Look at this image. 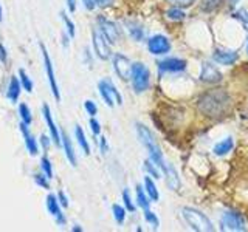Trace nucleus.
Returning a JSON list of instances; mask_svg holds the SVG:
<instances>
[{"label": "nucleus", "instance_id": "49", "mask_svg": "<svg viewBox=\"0 0 248 232\" xmlns=\"http://www.w3.org/2000/svg\"><path fill=\"white\" fill-rule=\"evenodd\" d=\"M247 53H248V37H247Z\"/></svg>", "mask_w": 248, "mask_h": 232}, {"label": "nucleus", "instance_id": "8", "mask_svg": "<svg viewBox=\"0 0 248 232\" xmlns=\"http://www.w3.org/2000/svg\"><path fill=\"white\" fill-rule=\"evenodd\" d=\"M220 229L222 231H245L247 221L244 215L237 211H227L222 215L220 220Z\"/></svg>", "mask_w": 248, "mask_h": 232}, {"label": "nucleus", "instance_id": "44", "mask_svg": "<svg viewBox=\"0 0 248 232\" xmlns=\"http://www.w3.org/2000/svg\"><path fill=\"white\" fill-rule=\"evenodd\" d=\"M82 5L85 6V10H89V11H93L96 8V3H95V0H81Z\"/></svg>", "mask_w": 248, "mask_h": 232}, {"label": "nucleus", "instance_id": "29", "mask_svg": "<svg viewBox=\"0 0 248 232\" xmlns=\"http://www.w3.org/2000/svg\"><path fill=\"white\" fill-rule=\"evenodd\" d=\"M61 19H62V22H64V27H65L67 34L70 36V39H73L76 36V25H75V22L70 19V15L65 14L64 11L61 13Z\"/></svg>", "mask_w": 248, "mask_h": 232}, {"label": "nucleus", "instance_id": "40", "mask_svg": "<svg viewBox=\"0 0 248 232\" xmlns=\"http://www.w3.org/2000/svg\"><path fill=\"white\" fill-rule=\"evenodd\" d=\"M53 144V141H51V138H50V135L46 136V135H42L41 136V141H39V147H42V149L46 152L50 149V145Z\"/></svg>", "mask_w": 248, "mask_h": 232}, {"label": "nucleus", "instance_id": "33", "mask_svg": "<svg viewBox=\"0 0 248 232\" xmlns=\"http://www.w3.org/2000/svg\"><path fill=\"white\" fill-rule=\"evenodd\" d=\"M166 17L169 20H183L185 19V11L183 8H178V6H172L169 8V10L166 11Z\"/></svg>", "mask_w": 248, "mask_h": 232}, {"label": "nucleus", "instance_id": "38", "mask_svg": "<svg viewBox=\"0 0 248 232\" xmlns=\"http://www.w3.org/2000/svg\"><path fill=\"white\" fill-rule=\"evenodd\" d=\"M89 126H90V130H92L93 135H95V136H99L101 135V124H99V121L95 118V116H92V118H90Z\"/></svg>", "mask_w": 248, "mask_h": 232}, {"label": "nucleus", "instance_id": "6", "mask_svg": "<svg viewBox=\"0 0 248 232\" xmlns=\"http://www.w3.org/2000/svg\"><path fill=\"white\" fill-rule=\"evenodd\" d=\"M98 91L101 99L104 101V104L107 107H115V104L121 105L123 104V96L118 91V88L115 87V84L110 79H103L98 82Z\"/></svg>", "mask_w": 248, "mask_h": 232}, {"label": "nucleus", "instance_id": "2", "mask_svg": "<svg viewBox=\"0 0 248 232\" xmlns=\"http://www.w3.org/2000/svg\"><path fill=\"white\" fill-rule=\"evenodd\" d=\"M135 129H137V136L140 139V143L143 144V147L147 150V153H149V160L152 162H155L163 172L166 167V161H165V158H163V152H161L154 133L144 126V124H140V122H137Z\"/></svg>", "mask_w": 248, "mask_h": 232}, {"label": "nucleus", "instance_id": "46", "mask_svg": "<svg viewBox=\"0 0 248 232\" xmlns=\"http://www.w3.org/2000/svg\"><path fill=\"white\" fill-rule=\"evenodd\" d=\"M65 3H67V8H68V11L70 13H75L76 11V0H65Z\"/></svg>", "mask_w": 248, "mask_h": 232}, {"label": "nucleus", "instance_id": "1", "mask_svg": "<svg viewBox=\"0 0 248 232\" xmlns=\"http://www.w3.org/2000/svg\"><path fill=\"white\" fill-rule=\"evenodd\" d=\"M231 107H232V98L223 88L208 90L197 99L199 113L209 119L225 118L231 112Z\"/></svg>", "mask_w": 248, "mask_h": 232}, {"label": "nucleus", "instance_id": "21", "mask_svg": "<svg viewBox=\"0 0 248 232\" xmlns=\"http://www.w3.org/2000/svg\"><path fill=\"white\" fill-rule=\"evenodd\" d=\"M126 29H127L129 36L134 39L135 42H141L143 39H144V28L140 25L138 22H135V20H127L126 22Z\"/></svg>", "mask_w": 248, "mask_h": 232}, {"label": "nucleus", "instance_id": "32", "mask_svg": "<svg viewBox=\"0 0 248 232\" xmlns=\"http://www.w3.org/2000/svg\"><path fill=\"white\" fill-rule=\"evenodd\" d=\"M33 180H34L36 186H39L41 189H46V190L50 189V178L46 176V175L42 172V170H41V172H37V174L33 175Z\"/></svg>", "mask_w": 248, "mask_h": 232}, {"label": "nucleus", "instance_id": "31", "mask_svg": "<svg viewBox=\"0 0 248 232\" xmlns=\"http://www.w3.org/2000/svg\"><path fill=\"white\" fill-rule=\"evenodd\" d=\"M222 3H223V0H202L200 10L203 13H213L217 8H220Z\"/></svg>", "mask_w": 248, "mask_h": 232}, {"label": "nucleus", "instance_id": "25", "mask_svg": "<svg viewBox=\"0 0 248 232\" xmlns=\"http://www.w3.org/2000/svg\"><path fill=\"white\" fill-rule=\"evenodd\" d=\"M135 201H137V206L141 207L143 211H146V209L151 207L152 201H151L149 197H147V193H146L143 186H137V189H135Z\"/></svg>", "mask_w": 248, "mask_h": 232}, {"label": "nucleus", "instance_id": "41", "mask_svg": "<svg viewBox=\"0 0 248 232\" xmlns=\"http://www.w3.org/2000/svg\"><path fill=\"white\" fill-rule=\"evenodd\" d=\"M58 200H59V203H61V206L64 207V209H67L68 206H70V203H68V197L65 195V192H62V190H59L58 193Z\"/></svg>", "mask_w": 248, "mask_h": 232}, {"label": "nucleus", "instance_id": "22", "mask_svg": "<svg viewBox=\"0 0 248 232\" xmlns=\"http://www.w3.org/2000/svg\"><path fill=\"white\" fill-rule=\"evenodd\" d=\"M232 147H234V139L231 136H227L213 147V152L217 157H223V155H227L232 150Z\"/></svg>", "mask_w": 248, "mask_h": 232}, {"label": "nucleus", "instance_id": "23", "mask_svg": "<svg viewBox=\"0 0 248 232\" xmlns=\"http://www.w3.org/2000/svg\"><path fill=\"white\" fill-rule=\"evenodd\" d=\"M143 188L147 193V197L151 198L152 203H157V201L160 200V192L157 189V184H155L154 181V178L149 176V175H146L144 176V184H143Z\"/></svg>", "mask_w": 248, "mask_h": 232}, {"label": "nucleus", "instance_id": "37", "mask_svg": "<svg viewBox=\"0 0 248 232\" xmlns=\"http://www.w3.org/2000/svg\"><path fill=\"white\" fill-rule=\"evenodd\" d=\"M84 110L87 112V115L90 116H96L98 113V105L95 101H92V99H87V101H84Z\"/></svg>", "mask_w": 248, "mask_h": 232}, {"label": "nucleus", "instance_id": "30", "mask_svg": "<svg viewBox=\"0 0 248 232\" xmlns=\"http://www.w3.org/2000/svg\"><path fill=\"white\" fill-rule=\"evenodd\" d=\"M112 214H113V218L118 224H123L124 220H126V215H127V211L126 207L121 206V204H113L112 206Z\"/></svg>", "mask_w": 248, "mask_h": 232}, {"label": "nucleus", "instance_id": "34", "mask_svg": "<svg viewBox=\"0 0 248 232\" xmlns=\"http://www.w3.org/2000/svg\"><path fill=\"white\" fill-rule=\"evenodd\" d=\"M41 170L51 180L53 175H54L53 174V162L48 157H46V155H44V157L41 158Z\"/></svg>", "mask_w": 248, "mask_h": 232}, {"label": "nucleus", "instance_id": "4", "mask_svg": "<svg viewBox=\"0 0 248 232\" xmlns=\"http://www.w3.org/2000/svg\"><path fill=\"white\" fill-rule=\"evenodd\" d=\"M182 217L185 218V221L189 224V228L194 229V231H199V232H211V231H214L211 220H209L203 212H200L199 209L182 207Z\"/></svg>", "mask_w": 248, "mask_h": 232}, {"label": "nucleus", "instance_id": "35", "mask_svg": "<svg viewBox=\"0 0 248 232\" xmlns=\"http://www.w3.org/2000/svg\"><path fill=\"white\" fill-rule=\"evenodd\" d=\"M144 212V220H146V223L147 224H151V226L154 228V229H158V226H160V220H158V217H157V214H154L151 209H146V211H143Z\"/></svg>", "mask_w": 248, "mask_h": 232}, {"label": "nucleus", "instance_id": "10", "mask_svg": "<svg viewBox=\"0 0 248 232\" xmlns=\"http://www.w3.org/2000/svg\"><path fill=\"white\" fill-rule=\"evenodd\" d=\"M112 65L116 76L121 81H129L130 79V70H132V62L127 56H124L123 53H115L112 54Z\"/></svg>", "mask_w": 248, "mask_h": 232}, {"label": "nucleus", "instance_id": "20", "mask_svg": "<svg viewBox=\"0 0 248 232\" xmlns=\"http://www.w3.org/2000/svg\"><path fill=\"white\" fill-rule=\"evenodd\" d=\"M163 175L166 176V184H168L169 189H172V190L180 189V184H182L180 178H178L177 170L172 164H170V162H166V167H165V170H163Z\"/></svg>", "mask_w": 248, "mask_h": 232}, {"label": "nucleus", "instance_id": "3", "mask_svg": "<svg viewBox=\"0 0 248 232\" xmlns=\"http://www.w3.org/2000/svg\"><path fill=\"white\" fill-rule=\"evenodd\" d=\"M130 84L132 88L140 95L144 93L151 85V72L143 62H132V70H130Z\"/></svg>", "mask_w": 248, "mask_h": 232}, {"label": "nucleus", "instance_id": "27", "mask_svg": "<svg viewBox=\"0 0 248 232\" xmlns=\"http://www.w3.org/2000/svg\"><path fill=\"white\" fill-rule=\"evenodd\" d=\"M143 169H144V172H146L147 175L154 178V180H158V178H161V175H163L161 169H160L157 164H155V162H152L151 160H146V161H144Z\"/></svg>", "mask_w": 248, "mask_h": 232}, {"label": "nucleus", "instance_id": "12", "mask_svg": "<svg viewBox=\"0 0 248 232\" xmlns=\"http://www.w3.org/2000/svg\"><path fill=\"white\" fill-rule=\"evenodd\" d=\"M157 68L160 76L170 74V73H180L186 70V60L180 58H165L157 62Z\"/></svg>", "mask_w": 248, "mask_h": 232}, {"label": "nucleus", "instance_id": "18", "mask_svg": "<svg viewBox=\"0 0 248 232\" xmlns=\"http://www.w3.org/2000/svg\"><path fill=\"white\" fill-rule=\"evenodd\" d=\"M237 59L239 54L231 50H216L213 53V60L219 65H225V67L232 65L234 62H237Z\"/></svg>", "mask_w": 248, "mask_h": 232}, {"label": "nucleus", "instance_id": "13", "mask_svg": "<svg viewBox=\"0 0 248 232\" xmlns=\"http://www.w3.org/2000/svg\"><path fill=\"white\" fill-rule=\"evenodd\" d=\"M147 50L154 56H165L170 51V42L165 34H155L147 41Z\"/></svg>", "mask_w": 248, "mask_h": 232}, {"label": "nucleus", "instance_id": "5", "mask_svg": "<svg viewBox=\"0 0 248 232\" xmlns=\"http://www.w3.org/2000/svg\"><path fill=\"white\" fill-rule=\"evenodd\" d=\"M39 48H41V53H42V62H44L46 81H48L50 90H51V95H53V98L59 102V101H61V90H59L58 79H56V72H54V67H53V60H51V58H50V53H48V50H46V46H45L42 42L39 44Z\"/></svg>", "mask_w": 248, "mask_h": 232}, {"label": "nucleus", "instance_id": "28", "mask_svg": "<svg viewBox=\"0 0 248 232\" xmlns=\"http://www.w3.org/2000/svg\"><path fill=\"white\" fill-rule=\"evenodd\" d=\"M17 76H19V81H20V85H22V88L25 90V91H28V93H33V88H34V84H33V81H31V77H30V74L25 72L23 68H20L19 70V73H17Z\"/></svg>", "mask_w": 248, "mask_h": 232}, {"label": "nucleus", "instance_id": "26", "mask_svg": "<svg viewBox=\"0 0 248 232\" xmlns=\"http://www.w3.org/2000/svg\"><path fill=\"white\" fill-rule=\"evenodd\" d=\"M17 112L20 116V122L27 124V126H31V124H33V113H31V108L28 107V104H25V102L19 104Z\"/></svg>", "mask_w": 248, "mask_h": 232}, {"label": "nucleus", "instance_id": "19", "mask_svg": "<svg viewBox=\"0 0 248 232\" xmlns=\"http://www.w3.org/2000/svg\"><path fill=\"white\" fill-rule=\"evenodd\" d=\"M22 85L19 81V76L13 74L10 77V82H8V87H6V99L10 101L11 104H16L20 98V93H22Z\"/></svg>", "mask_w": 248, "mask_h": 232}, {"label": "nucleus", "instance_id": "45", "mask_svg": "<svg viewBox=\"0 0 248 232\" xmlns=\"http://www.w3.org/2000/svg\"><path fill=\"white\" fill-rule=\"evenodd\" d=\"M96 6H101V8H107V6H112L115 3V0H95Z\"/></svg>", "mask_w": 248, "mask_h": 232}, {"label": "nucleus", "instance_id": "48", "mask_svg": "<svg viewBox=\"0 0 248 232\" xmlns=\"http://www.w3.org/2000/svg\"><path fill=\"white\" fill-rule=\"evenodd\" d=\"M3 20V10H2V5H0V23Z\"/></svg>", "mask_w": 248, "mask_h": 232}, {"label": "nucleus", "instance_id": "39", "mask_svg": "<svg viewBox=\"0 0 248 232\" xmlns=\"http://www.w3.org/2000/svg\"><path fill=\"white\" fill-rule=\"evenodd\" d=\"M165 2L170 3L172 6H178V8H189L196 0H165Z\"/></svg>", "mask_w": 248, "mask_h": 232}, {"label": "nucleus", "instance_id": "24", "mask_svg": "<svg viewBox=\"0 0 248 232\" xmlns=\"http://www.w3.org/2000/svg\"><path fill=\"white\" fill-rule=\"evenodd\" d=\"M75 138L78 141V145L81 147L82 153L85 155V157H89L90 155V144H89V139H87V136H85L84 129L81 126H75Z\"/></svg>", "mask_w": 248, "mask_h": 232}, {"label": "nucleus", "instance_id": "47", "mask_svg": "<svg viewBox=\"0 0 248 232\" xmlns=\"http://www.w3.org/2000/svg\"><path fill=\"white\" fill-rule=\"evenodd\" d=\"M72 231L73 232H82V228L79 226V224H75V226L72 228Z\"/></svg>", "mask_w": 248, "mask_h": 232}, {"label": "nucleus", "instance_id": "7", "mask_svg": "<svg viewBox=\"0 0 248 232\" xmlns=\"http://www.w3.org/2000/svg\"><path fill=\"white\" fill-rule=\"evenodd\" d=\"M92 45H93V53L95 56L101 60H108L112 58V50L110 44L106 39V36L101 33V29L96 27L92 31Z\"/></svg>", "mask_w": 248, "mask_h": 232}, {"label": "nucleus", "instance_id": "17", "mask_svg": "<svg viewBox=\"0 0 248 232\" xmlns=\"http://www.w3.org/2000/svg\"><path fill=\"white\" fill-rule=\"evenodd\" d=\"M61 147L64 149V155L67 161L72 164V167L78 166V158H76V150H75V145L73 141L70 139V136L65 133V131H61Z\"/></svg>", "mask_w": 248, "mask_h": 232}, {"label": "nucleus", "instance_id": "11", "mask_svg": "<svg viewBox=\"0 0 248 232\" xmlns=\"http://www.w3.org/2000/svg\"><path fill=\"white\" fill-rule=\"evenodd\" d=\"M45 206H46V211H48V214L53 217L54 221H56L58 226H65L67 217H65L64 212H62V209H64V207L61 206L58 195H54V193H48V195H46Z\"/></svg>", "mask_w": 248, "mask_h": 232}, {"label": "nucleus", "instance_id": "9", "mask_svg": "<svg viewBox=\"0 0 248 232\" xmlns=\"http://www.w3.org/2000/svg\"><path fill=\"white\" fill-rule=\"evenodd\" d=\"M96 23H98V28L101 29V33H103L108 41V44L115 45L120 41V28L115 22L104 17V15H98Z\"/></svg>", "mask_w": 248, "mask_h": 232}, {"label": "nucleus", "instance_id": "14", "mask_svg": "<svg viewBox=\"0 0 248 232\" xmlns=\"http://www.w3.org/2000/svg\"><path fill=\"white\" fill-rule=\"evenodd\" d=\"M199 77L203 84L216 85L222 81V73L219 72V68H217L214 64H211V62H202Z\"/></svg>", "mask_w": 248, "mask_h": 232}, {"label": "nucleus", "instance_id": "36", "mask_svg": "<svg viewBox=\"0 0 248 232\" xmlns=\"http://www.w3.org/2000/svg\"><path fill=\"white\" fill-rule=\"evenodd\" d=\"M123 203H124V207H126V211H127V212H132V214H134V212L137 211V206H135L134 201H132V197H130V193H129L127 189H124V190H123Z\"/></svg>", "mask_w": 248, "mask_h": 232}, {"label": "nucleus", "instance_id": "43", "mask_svg": "<svg viewBox=\"0 0 248 232\" xmlns=\"http://www.w3.org/2000/svg\"><path fill=\"white\" fill-rule=\"evenodd\" d=\"M0 64H3V65L8 64V51L3 44H0Z\"/></svg>", "mask_w": 248, "mask_h": 232}, {"label": "nucleus", "instance_id": "15", "mask_svg": "<svg viewBox=\"0 0 248 232\" xmlns=\"http://www.w3.org/2000/svg\"><path fill=\"white\" fill-rule=\"evenodd\" d=\"M42 116H44V119H45L46 127H48V133H50V138H51L53 144L61 147V130L58 127L56 121H54V118H53V113L50 110V107L46 105V104L42 105Z\"/></svg>", "mask_w": 248, "mask_h": 232}, {"label": "nucleus", "instance_id": "42", "mask_svg": "<svg viewBox=\"0 0 248 232\" xmlns=\"http://www.w3.org/2000/svg\"><path fill=\"white\" fill-rule=\"evenodd\" d=\"M99 150H101V153L103 155H107V152H108V143H107V138L106 136H99Z\"/></svg>", "mask_w": 248, "mask_h": 232}, {"label": "nucleus", "instance_id": "16", "mask_svg": "<svg viewBox=\"0 0 248 232\" xmlns=\"http://www.w3.org/2000/svg\"><path fill=\"white\" fill-rule=\"evenodd\" d=\"M20 133L23 136V143H25V147H27V150L28 153L31 155V157H36V155L39 153V141L36 139V136L31 133V130H30V126H27V124H23L20 122Z\"/></svg>", "mask_w": 248, "mask_h": 232}]
</instances>
